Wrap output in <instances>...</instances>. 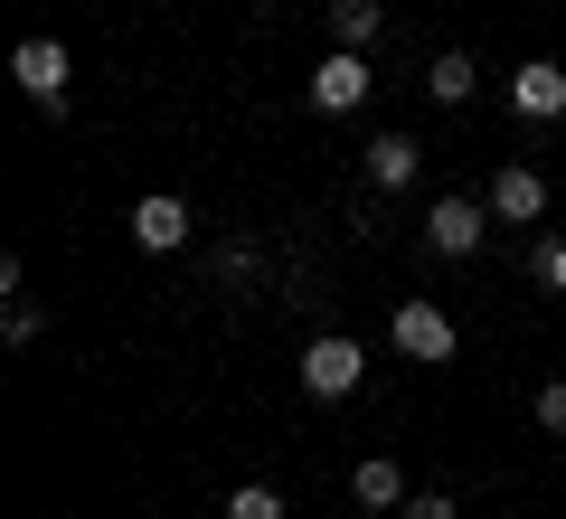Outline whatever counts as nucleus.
Segmentation results:
<instances>
[{"mask_svg":"<svg viewBox=\"0 0 566 519\" xmlns=\"http://www.w3.org/2000/svg\"><path fill=\"white\" fill-rule=\"evenodd\" d=\"M397 350L424 360V369H444L453 360V312L444 302H397Z\"/></svg>","mask_w":566,"mask_h":519,"instance_id":"obj_3","label":"nucleus"},{"mask_svg":"<svg viewBox=\"0 0 566 519\" xmlns=\"http://www.w3.org/2000/svg\"><path fill=\"white\" fill-rule=\"evenodd\" d=\"M528 274H538V293H566V237H538V246H528Z\"/></svg>","mask_w":566,"mask_h":519,"instance_id":"obj_13","label":"nucleus"},{"mask_svg":"<svg viewBox=\"0 0 566 519\" xmlns=\"http://www.w3.org/2000/svg\"><path fill=\"white\" fill-rule=\"evenodd\" d=\"M510 104H520L528 123H557V114H566V66H547V58H528L520 76H510Z\"/></svg>","mask_w":566,"mask_h":519,"instance_id":"obj_7","label":"nucleus"},{"mask_svg":"<svg viewBox=\"0 0 566 519\" xmlns=\"http://www.w3.org/2000/svg\"><path fill=\"white\" fill-rule=\"evenodd\" d=\"M133 246H142V256L189 246V208H180V199H142V208H133Z\"/></svg>","mask_w":566,"mask_h":519,"instance_id":"obj_8","label":"nucleus"},{"mask_svg":"<svg viewBox=\"0 0 566 519\" xmlns=\"http://www.w3.org/2000/svg\"><path fill=\"white\" fill-rule=\"evenodd\" d=\"M491 218H501V227H538L547 218V180L528 170V160H510L501 180H491Z\"/></svg>","mask_w":566,"mask_h":519,"instance_id":"obj_6","label":"nucleus"},{"mask_svg":"<svg viewBox=\"0 0 566 519\" xmlns=\"http://www.w3.org/2000/svg\"><path fill=\"white\" fill-rule=\"evenodd\" d=\"M538 425H547V435H566V378L538 387Z\"/></svg>","mask_w":566,"mask_h":519,"instance_id":"obj_15","label":"nucleus"},{"mask_svg":"<svg viewBox=\"0 0 566 519\" xmlns=\"http://www.w3.org/2000/svg\"><path fill=\"white\" fill-rule=\"evenodd\" d=\"M424 85H434V104H463V95H472V85H482V66H472V58H463V48H444V58L424 66Z\"/></svg>","mask_w":566,"mask_h":519,"instance_id":"obj_11","label":"nucleus"},{"mask_svg":"<svg viewBox=\"0 0 566 519\" xmlns=\"http://www.w3.org/2000/svg\"><path fill=\"white\" fill-rule=\"evenodd\" d=\"M482 237H491V199H434V218H424L434 256H472Z\"/></svg>","mask_w":566,"mask_h":519,"instance_id":"obj_4","label":"nucleus"},{"mask_svg":"<svg viewBox=\"0 0 566 519\" xmlns=\"http://www.w3.org/2000/svg\"><path fill=\"white\" fill-rule=\"evenodd\" d=\"M397 519H453V500H444V491H416V500H406Z\"/></svg>","mask_w":566,"mask_h":519,"instance_id":"obj_16","label":"nucleus"},{"mask_svg":"<svg viewBox=\"0 0 566 519\" xmlns=\"http://www.w3.org/2000/svg\"><path fill=\"white\" fill-rule=\"evenodd\" d=\"M368 66H359V48H331L322 66H312V104H322V114H349V104H368Z\"/></svg>","mask_w":566,"mask_h":519,"instance_id":"obj_5","label":"nucleus"},{"mask_svg":"<svg viewBox=\"0 0 566 519\" xmlns=\"http://www.w3.org/2000/svg\"><path fill=\"white\" fill-rule=\"evenodd\" d=\"M10 76H20V95H29V104H48V114H57V104H66V76H76V66H66V48H57V39H20Z\"/></svg>","mask_w":566,"mask_h":519,"instance_id":"obj_2","label":"nucleus"},{"mask_svg":"<svg viewBox=\"0 0 566 519\" xmlns=\"http://www.w3.org/2000/svg\"><path fill=\"white\" fill-rule=\"evenodd\" d=\"M368 180H378V189H406V180H416V142H406V133H378V142H368Z\"/></svg>","mask_w":566,"mask_h":519,"instance_id":"obj_10","label":"nucleus"},{"mask_svg":"<svg viewBox=\"0 0 566 519\" xmlns=\"http://www.w3.org/2000/svg\"><path fill=\"white\" fill-rule=\"evenodd\" d=\"M331 39L368 48V39H378V0H331Z\"/></svg>","mask_w":566,"mask_h":519,"instance_id":"obj_12","label":"nucleus"},{"mask_svg":"<svg viewBox=\"0 0 566 519\" xmlns=\"http://www.w3.org/2000/svg\"><path fill=\"white\" fill-rule=\"evenodd\" d=\"M227 519H283V500H274V491H264V481H245V491H237V500H227Z\"/></svg>","mask_w":566,"mask_h":519,"instance_id":"obj_14","label":"nucleus"},{"mask_svg":"<svg viewBox=\"0 0 566 519\" xmlns=\"http://www.w3.org/2000/svg\"><path fill=\"white\" fill-rule=\"evenodd\" d=\"M359 378H368V350L349 331H322L303 350V387H312V397H359Z\"/></svg>","mask_w":566,"mask_h":519,"instance_id":"obj_1","label":"nucleus"},{"mask_svg":"<svg viewBox=\"0 0 566 519\" xmlns=\"http://www.w3.org/2000/svg\"><path fill=\"white\" fill-rule=\"evenodd\" d=\"M349 491H359V510H406V473L387 454H368L359 473H349Z\"/></svg>","mask_w":566,"mask_h":519,"instance_id":"obj_9","label":"nucleus"}]
</instances>
